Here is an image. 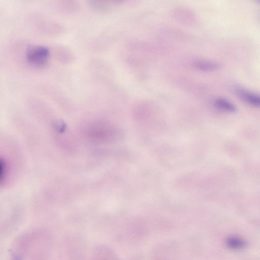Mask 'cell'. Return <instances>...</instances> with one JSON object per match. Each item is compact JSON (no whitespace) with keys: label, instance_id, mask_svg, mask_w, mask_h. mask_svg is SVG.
I'll list each match as a JSON object with an SVG mask.
<instances>
[{"label":"cell","instance_id":"1","mask_svg":"<svg viewBox=\"0 0 260 260\" xmlns=\"http://www.w3.org/2000/svg\"><path fill=\"white\" fill-rule=\"evenodd\" d=\"M50 55V50L47 47L33 45L27 47L25 57L30 65L34 67L42 68L47 64Z\"/></svg>","mask_w":260,"mask_h":260},{"label":"cell","instance_id":"2","mask_svg":"<svg viewBox=\"0 0 260 260\" xmlns=\"http://www.w3.org/2000/svg\"><path fill=\"white\" fill-rule=\"evenodd\" d=\"M238 97L245 103L256 108H260V93L243 88L235 89Z\"/></svg>","mask_w":260,"mask_h":260},{"label":"cell","instance_id":"5","mask_svg":"<svg viewBox=\"0 0 260 260\" xmlns=\"http://www.w3.org/2000/svg\"><path fill=\"white\" fill-rule=\"evenodd\" d=\"M226 246L232 250H240L245 248L247 243L245 240L238 237L232 236L226 240Z\"/></svg>","mask_w":260,"mask_h":260},{"label":"cell","instance_id":"3","mask_svg":"<svg viewBox=\"0 0 260 260\" xmlns=\"http://www.w3.org/2000/svg\"><path fill=\"white\" fill-rule=\"evenodd\" d=\"M221 66V64L216 61L208 59L198 60L193 63L196 69L205 72L216 71L220 69Z\"/></svg>","mask_w":260,"mask_h":260},{"label":"cell","instance_id":"4","mask_svg":"<svg viewBox=\"0 0 260 260\" xmlns=\"http://www.w3.org/2000/svg\"><path fill=\"white\" fill-rule=\"evenodd\" d=\"M215 106L219 109L229 113H234L237 108L235 105L231 101L223 98H218L215 99Z\"/></svg>","mask_w":260,"mask_h":260}]
</instances>
